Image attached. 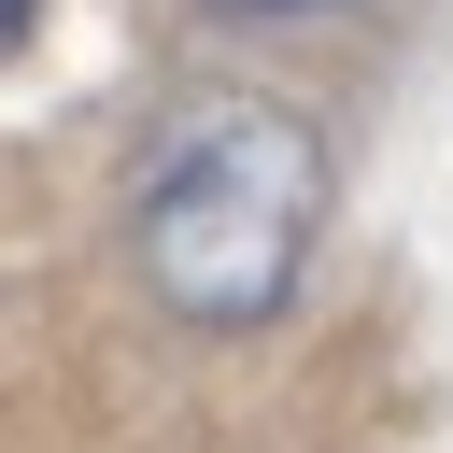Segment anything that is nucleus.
Segmentation results:
<instances>
[{
  "mask_svg": "<svg viewBox=\"0 0 453 453\" xmlns=\"http://www.w3.org/2000/svg\"><path fill=\"white\" fill-rule=\"evenodd\" d=\"M311 226H326V127L283 113V99L212 85L156 127L127 255L184 326H269L311 269Z\"/></svg>",
  "mask_w": 453,
  "mask_h": 453,
  "instance_id": "f257e3e1",
  "label": "nucleus"
},
{
  "mask_svg": "<svg viewBox=\"0 0 453 453\" xmlns=\"http://www.w3.org/2000/svg\"><path fill=\"white\" fill-rule=\"evenodd\" d=\"M28 28H42V0H0V57H28Z\"/></svg>",
  "mask_w": 453,
  "mask_h": 453,
  "instance_id": "f03ea898",
  "label": "nucleus"
},
{
  "mask_svg": "<svg viewBox=\"0 0 453 453\" xmlns=\"http://www.w3.org/2000/svg\"><path fill=\"white\" fill-rule=\"evenodd\" d=\"M241 14H269V0H241Z\"/></svg>",
  "mask_w": 453,
  "mask_h": 453,
  "instance_id": "7ed1b4c3",
  "label": "nucleus"
}]
</instances>
